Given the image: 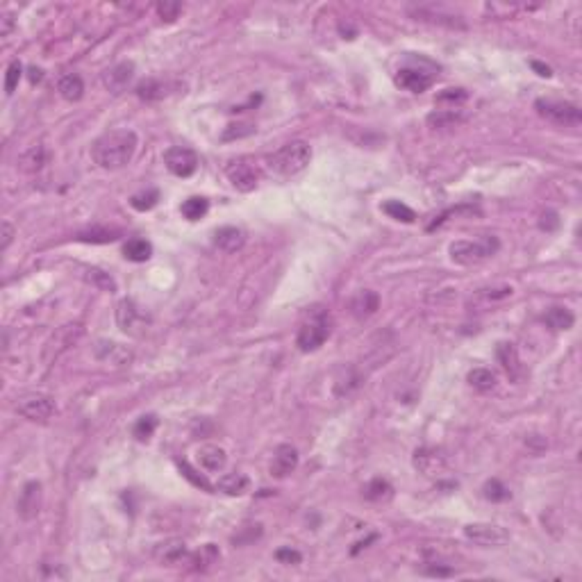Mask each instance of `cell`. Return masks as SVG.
<instances>
[{
    "mask_svg": "<svg viewBox=\"0 0 582 582\" xmlns=\"http://www.w3.org/2000/svg\"><path fill=\"white\" fill-rule=\"evenodd\" d=\"M43 164H45V148L43 146H32V148H27L16 159V169L23 173H36L43 169Z\"/></svg>",
    "mask_w": 582,
    "mask_h": 582,
    "instance_id": "obj_25",
    "label": "cell"
},
{
    "mask_svg": "<svg viewBox=\"0 0 582 582\" xmlns=\"http://www.w3.org/2000/svg\"><path fill=\"white\" fill-rule=\"evenodd\" d=\"M157 203H159V191L155 187L136 191V194L130 198V205H132V209H136V212H150Z\"/></svg>",
    "mask_w": 582,
    "mask_h": 582,
    "instance_id": "obj_35",
    "label": "cell"
},
{
    "mask_svg": "<svg viewBox=\"0 0 582 582\" xmlns=\"http://www.w3.org/2000/svg\"><path fill=\"white\" fill-rule=\"evenodd\" d=\"M469 98V94L464 89H443L439 96H436V103H450L453 107L464 103Z\"/></svg>",
    "mask_w": 582,
    "mask_h": 582,
    "instance_id": "obj_43",
    "label": "cell"
},
{
    "mask_svg": "<svg viewBox=\"0 0 582 582\" xmlns=\"http://www.w3.org/2000/svg\"><path fill=\"white\" fill-rule=\"evenodd\" d=\"M350 307H353V314L355 316H371V314L378 312L380 296L376 294V291L364 289V291H360V294L353 298V305Z\"/></svg>",
    "mask_w": 582,
    "mask_h": 582,
    "instance_id": "obj_28",
    "label": "cell"
},
{
    "mask_svg": "<svg viewBox=\"0 0 582 582\" xmlns=\"http://www.w3.org/2000/svg\"><path fill=\"white\" fill-rule=\"evenodd\" d=\"M121 232L118 230H109V227H89V230L78 234V241L85 243H112L116 241Z\"/></svg>",
    "mask_w": 582,
    "mask_h": 582,
    "instance_id": "obj_33",
    "label": "cell"
},
{
    "mask_svg": "<svg viewBox=\"0 0 582 582\" xmlns=\"http://www.w3.org/2000/svg\"><path fill=\"white\" fill-rule=\"evenodd\" d=\"M157 416L155 414H146V416H141L139 421H136V425H134V436L139 441H148L150 436H152V432H155V427H157Z\"/></svg>",
    "mask_w": 582,
    "mask_h": 582,
    "instance_id": "obj_39",
    "label": "cell"
},
{
    "mask_svg": "<svg viewBox=\"0 0 582 582\" xmlns=\"http://www.w3.org/2000/svg\"><path fill=\"white\" fill-rule=\"evenodd\" d=\"M534 109L537 114L546 121H551L555 125H564V127H573L582 123V109L576 103H569V100H558V98H537L534 100Z\"/></svg>",
    "mask_w": 582,
    "mask_h": 582,
    "instance_id": "obj_4",
    "label": "cell"
},
{
    "mask_svg": "<svg viewBox=\"0 0 582 582\" xmlns=\"http://www.w3.org/2000/svg\"><path fill=\"white\" fill-rule=\"evenodd\" d=\"M216 489L227 496H243L250 489V478L246 473H227V476L218 480Z\"/></svg>",
    "mask_w": 582,
    "mask_h": 582,
    "instance_id": "obj_24",
    "label": "cell"
},
{
    "mask_svg": "<svg viewBox=\"0 0 582 582\" xmlns=\"http://www.w3.org/2000/svg\"><path fill=\"white\" fill-rule=\"evenodd\" d=\"M96 357L105 364H112V367H125V364L132 362V353L116 341H98Z\"/></svg>",
    "mask_w": 582,
    "mask_h": 582,
    "instance_id": "obj_16",
    "label": "cell"
},
{
    "mask_svg": "<svg viewBox=\"0 0 582 582\" xmlns=\"http://www.w3.org/2000/svg\"><path fill=\"white\" fill-rule=\"evenodd\" d=\"M41 78H43V73H41V69H36V66H32L30 69V82L34 85V82H41Z\"/></svg>",
    "mask_w": 582,
    "mask_h": 582,
    "instance_id": "obj_51",
    "label": "cell"
},
{
    "mask_svg": "<svg viewBox=\"0 0 582 582\" xmlns=\"http://www.w3.org/2000/svg\"><path fill=\"white\" fill-rule=\"evenodd\" d=\"M482 491H485V498L491 500V503H505V500L512 498V494H509V489H507L500 480H496V478L487 480L485 487H482Z\"/></svg>",
    "mask_w": 582,
    "mask_h": 582,
    "instance_id": "obj_37",
    "label": "cell"
},
{
    "mask_svg": "<svg viewBox=\"0 0 582 582\" xmlns=\"http://www.w3.org/2000/svg\"><path fill=\"white\" fill-rule=\"evenodd\" d=\"M214 243L218 250L223 253H236L243 248L246 243V232L241 227H234V225H225V227H218L214 232Z\"/></svg>",
    "mask_w": 582,
    "mask_h": 582,
    "instance_id": "obj_17",
    "label": "cell"
},
{
    "mask_svg": "<svg viewBox=\"0 0 582 582\" xmlns=\"http://www.w3.org/2000/svg\"><path fill=\"white\" fill-rule=\"evenodd\" d=\"M498 250V239L496 236H480V239H460L450 243V260L460 267H476V264L489 260L491 255Z\"/></svg>",
    "mask_w": 582,
    "mask_h": 582,
    "instance_id": "obj_3",
    "label": "cell"
},
{
    "mask_svg": "<svg viewBox=\"0 0 582 582\" xmlns=\"http://www.w3.org/2000/svg\"><path fill=\"white\" fill-rule=\"evenodd\" d=\"M180 471H182V476H185L187 480H191V482H194L196 487L205 489V491H212V489H214V487L209 485V482H207V480H205L203 476H198V473H196L194 469H191L187 462H180Z\"/></svg>",
    "mask_w": 582,
    "mask_h": 582,
    "instance_id": "obj_44",
    "label": "cell"
},
{
    "mask_svg": "<svg viewBox=\"0 0 582 582\" xmlns=\"http://www.w3.org/2000/svg\"><path fill=\"white\" fill-rule=\"evenodd\" d=\"M544 321L548 323L553 330H571L573 323H576V314L571 312L569 307H551L548 312L544 314Z\"/></svg>",
    "mask_w": 582,
    "mask_h": 582,
    "instance_id": "obj_29",
    "label": "cell"
},
{
    "mask_svg": "<svg viewBox=\"0 0 582 582\" xmlns=\"http://www.w3.org/2000/svg\"><path fill=\"white\" fill-rule=\"evenodd\" d=\"M171 94V85L159 78H146L136 85V96L141 100H159Z\"/></svg>",
    "mask_w": 582,
    "mask_h": 582,
    "instance_id": "obj_23",
    "label": "cell"
},
{
    "mask_svg": "<svg viewBox=\"0 0 582 582\" xmlns=\"http://www.w3.org/2000/svg\"><path fill=\"white\" fill-rule=\"evenodd\" d=\"M539 227L541 230H546V232H555L560 227V216H558V212H544L541 214V218H539Z\"/></svg>",
    "mask_w": 582,
    "mask_h": 582,
    "instance_id": "obj_45",
    "label": "cell"
},
{
    "mask_svg": "<svg viewBox=\"0 0 582 582\" xmlns=\"http://www.w3.org/2000/svg\"><path fill=\"white\" fill-rule=\"evenodd\" d=\"M16 412L25 416L27 421H48V418L57 412V405H55L52 396L48 394H39V391H32V394H23L16 400Z\"/></svg>",
    "mask_w": 582,
    "mask_h": 582,
    "instance_id": "obj_6",
    "label": "cell"
},
{
    "mask_svg": "<svg viewBox=\"0 0 582 582\" xmlns=\"http://www.w3.org/2000/svg\"><path fill=\"white\" fill-rule=\"evenodd\" d=\"M155 9H157V14H159L162 21L173 23L180 16L182 5L180 3H171V0H164V3H157V7H155Z\"/></svg>",
    "mask_w": 582,
    "mask_h": 582,
    "instance_id": "obj_42",
    "label": "cell"
},
{
    "mask_svg": "<svg viewBox=\"0 0 582 582\" xmlns=\"http://www.w3.org/2000/svg\"><path fill=\"white\" fill-rule=\"evenodd\" d=\"M225 176L227 180H230V185L236 189V191H241V194H250V191L257 189L260 185V171L257 166L250 162V159H234L227 164V169H225Z\"/></svg>",
    "mask_w": 582,
    "mask_h": 582,
    "instance_id": "obj_8",
    "label": "cell"
},
{
    "mask_svg": "<svg viewBox=\"0 0 582 582\" xmlns=\"http://www.w3.org/2000/svg\"><path fill=\"white\" fill-rule=\"evenodd\" d=\"M298 467V450L291 443H280L271 460V476L276 478H287L296 471Z\"/></svg>",
    "mask_w": 582,
    "mask_h": 582,
    "instance_id": "obj_14",
    "label": "cell"
},
{
    "mask_svg": "<svg viewBox=\"0 0 582 582\" xmlns=\"http://www.w3.org/2000/svg\"><path fill=\"white\" fill-rule=\"evenodd\" d=\"M139 136L134 130H112L94 143V162L105 171H118L132 162Z\"/></svg>",
    "mask_w": 582,
    "mask_h": 582,
    "instance_id": "obj_1",
    "label": "cell"
},
{
    "mask_svg": "<svg viewBox=\"0 0 582 582\" xmlns=\"http://www.w3.org/2000/svg\"><path fill=\"white\" fill-rule=\"evenodd\" d=\"M425 576H432V578H450L455 576V571L450 567H439V564H427L423 569Z\"/></svg>",
    "mask_w": 582,
    "mask_h": 582,
    "instance_id": "obj_48",
    "label": "cell"
},
{
    "mask_svg": "<svg viewBox=\"0 0 582 582\" xmlns=\"http://www.w3.org/2000/svg\"><path fill=\"white\" fill-rule=\"evenodd\" d=\"M412 462H414V469L418 473H423L425 478H439L448 469V457H446L441 448H432V446L416 448Z\"/></svg>",
    "mask_w": 582,
    "mask_h": 582,
    "instance_id": "obj_9",
    "label": "cell"
},
{
    "mask_svg": "<svg viewBox=\"0 0 582 582\" xmlns=\"http://www.w3.org/2000/svg\"><path fill=\"white\" fill-rule=\"evenodd\" d=\"M23 78V66H21V62H12L7 66V76H5V94L7 96H12L16 87H18V80Z\"/></svg>",
    "mask_w": 582,
    "mask_h": 582,
    "instance_id": "obj_40",
    "label": "cell"
},
{
    "mask_svg": "<svg viewBox=\"0 0 582 582\" xmlns=\"http://www.w3.org/2000/svg\"><path fill=\"white\" fill-rule=\"evenodd\" d=\"M382 212H385L389 218H394V221H400V223H414L416 221L414 209L407 207L405 203H400V200H387V203L382 205Z\"/></svg>",
    "mask_w": 582,
    "mask_h": 582,
    "instance_id": "obj_32",
    "label": "cell"
},
{
    "mask_svg": "<svg viewBox=\"0 0 582 582\" xmlns=\"http://www.w3.org/2000/svg\"><path fill=\"white\" fill-rule=\"evenodd\" d=\"M218 560H221V553H218L216 546L205 544V546H200L196 553H189L185 562L189 564L191 571H207L209 567H214Z\"/></svg>",
    "mask_w": 582,
    "mask_h": 582,
    "instance_id": "obj_20",
    "label": "cell"
},
{
    "mask_svg": "<svg viewBox=\"0 0 582 582\" xmlns=\"http://www.w3.org/2000/svg\"><path fill=\"white\" fill-rule=\"evenodd\" d=\"M412 14L421 21H432V23H441V25H450V27H462V21H457L460 16L455 14H446L443 7H434V5H421L414 7Z\"/></svg>",
    "mask_w": 582,
    "mask_h": 582,
    "instance_id": "obj_22",
    "label": "cell"
},
{
    "mask_svg": "<svg viewBox=\"0 0 582 582\" xmlns=\"http://www.w3.org/2000/svg\"><path fill=\"white\" fill-rule=\"evenodd\" d=\"M496 357L500 362V367L505 369V373L512 380H518L521 378V360H518V353L514 348V343H498V348H496Z\"/></svg>",
    "mask_w": 582,
    "mask_h": 582,
    "instance_id": "obj_21",
    "label": "cell"
},
{
    "mask_svg": "<svg viewBox=\"0 0 582 582\" xmlns=\"http://www.w3.org/2000/svg\"><path fill=\"white\" fill-rule=\"evenodd\" d=\"M255 132V127L250 123H232V125H227L223 134H221V139L223 141H232V139H241V136H248Z\"/></svg>",
    "mask_w": 582,
    "mask_h": 582,
    "instance_id": "obj_41",
    "label": "cell"
},
{
    "mask_svg": "<svg viewBox=\"0 0 582 582\" xmlns=\"http://www.w3.org/2000/svg\"><path fill=\"white\" fill-rule=\"evenodd\" d=\"M464 121V114H460L457 109H436V112L427 114V125L434 130H443V127H455L457 123Z\"/></svg>",
    "mask_w": 582,
    "mask_h": 582,
    "instance_id": "obj_30",
    "label": "cell"
},
{
    "mask_svg": "<svg viewBox=\"0 0 582 582\" xmlns=\"http://www.w3.org/2000/svg\"><path fill=\"white\" fill-rule=\"evenodd\" d=\"M180 212H182V216L187 218V221H200V218L209 212V203H207V198H203V196H191L180 205Z\"/></svg>",
    "mask_w": 582,
    "mask_h": 582,
    "instance_id": "obj_31",
    "label": "cell"
},
{
    "mask_svg": "<svg viewBox=\"0 0 582 582\" xmlns=\"http://www.w3.org/2000/svg\"><path fill=\"white\" fill-rule=\"evenodd\" d=\"M123 257L127 262H134V264L148 262L152 257V246H150V241L139 239V236H134V239H127V243L123 246Z\"/></svg>",
    "mask_w": 582,
    "mask_h": 582,
    "instance_id": "obj_27",
    "label": "cell"
},
{
    "mask_svg": "<svg viewBox=\"0 0 582 582\" xmlns=\"http://www.w3.org/2000/svg\"><path fill=\"white\" fill-rule=\"evenodd\" d=\"M330 336V321L325 314H314L309 321H305L298 327L296 334V346L303 353H314L325 343V339Z\"/></svg>",
    "mask_w": 582,
    "mask_h": 582,
    "instance_id": "obj_5",
    "label": "cell"
},
{
    "mask_svg": "<svg viewBox=\"0 0 582 582\" xmlns=\"http://www.w3.org/2000/svg\"><path fill=\"white\" fill-rule=\"evenodd\" d=\"M87 280L94 287H98L100 291H109V294L116 291V280L109 276L107 271H103V269H89L87 271Z\"/></svg>",
    "mask_w": 582,
    "mask_h": 582,
    "instance_id": "obj_38",
    "label": "cell"
},
{
    "mask_svg": "<svg viewBox=\"0 0 582 582\" xmlns=\"http://www.w3.org/2000/svg\"><path fill=\"white\" fill-rule=\"evenodd\" d=\"M116 323L125 334H139L141 327L146 325V316L141 314V309L136 307L132 298H123L116 305Z\"/></svg>",
    "mask_w": 582,
    "mask_h": 582,
    "instance_id": "obj_13",
    "label": "cell"
},
{
    "mask_svg": "<svg viewBox=\"0 0 582 582\" xmlns=\"http://www.w3.org/2000/svg\"><path fill=\"white\" fill-rule=\"evenodd\" d=\"M276 560L282 562V564H300L303 555H300L298 551H294V548H278L276 551Z\"/></svg>",
    "mask_w": 582,
    "mask_h": 582,
    "instance_id": "obj_46",
    "label": "cell"
},
{
    "mask_svg": "<svg viewBox=\"0 0 582 582\" xmlns=\"http://www.w3.org/2000/svg\"><path fill=\"white\" fill-rule=\"evenodd\" d=\"M134 78V64L132 62H118L116 66H112L109 71H105L103 76V85L112 91V94H123L127 89V85Z\"/></svg>",
    "mask_w": 582,
    "mask_h": 582,
    "instance_id": "obj_15",
    "label": "cell"
},
{
    "mask_svg": "<svg viewBox=\"0 0 582 582\" xmlns=\"http://www.w3.org/2000/svg\"><path fill=\"white\" fill-rule=\"evenodd\" d=\"M309 159H312V148H309V143L303 139H296V141L285 143L282 148H278L271 155L269 169L280 178H291V176H298L300 171H305Z\"/></svg>",
    "mask_w": 582,
    "mask_h": 582,
    "instance_id": "obj_2",
    "label": "cell"
},
{
    "mask_svg": "<svg viewBox=\"0 0 582 582\" xmlns=\"http://www.w3.org/2000/svg\"><path fill=\"white\" fill-rule=\"evenodd\" d=\"M394 82H396V87L409 91V94H423V91L432 87L434 76L423 71L421 66H403L396 71Z\"/></svg>",
    "mask_w": 582,
    "mask_h": 582,
    "instance_id": "obj_11",
    "label": "cell"
},
{
    "mask_svg": "<svg viewBox=\"0 0 582 582\" xmlns=\"http://www.w3.org/2000/svg\"><path fill=\"white\" fill-rule=\"evenodd\" d=\"M530 66L537 71V76H541V78H551V76H553L551 66H546V64H541V62H532Z\"/></svg>",
    "mask_w": 582,
    "mask_h": 582,
    "instance_id": "obj_49",
    "label": "cell"
},
{
    "mask_svg": "<svg viewBox=\"0 0 582 582\" xmlns=\"http://www.w3.org/2000/svg\"><path fill=\"white\" fill-rule=\"evenodd\" d=\"M464 537L482 548H498L509 541V532L496 523H469L464 525Z\"/></svg>",
    "mask_w": 582,
    "mask_h": 582,
    "instance_id": "obj_7",
    "label": "cell"
},
{
    "mask_svg": "<svg viewBox=\"0 0 582 582\" xmlns=\"http://www.w3.org/2000/svg\"><path fill=\"white\" fill-rule=\"evenodd\" d=\"M187 546L182 539H169L159 544L157 548H155V558H157L162 564H166V567H173V564H182L187 560Z\"/></svg>",
    "mask_w": 582,
    "mask_h": 582,
    "instance_id": "obj_18",
    "label": "cell"
},
{
    "mask_svg": "<svg viewBox=\"0 0 582 582\" xmlns=\"http://www.w3.org/2000/svg\"><path fill=\"white\" fill-rule=\"evenodd\" d=\"M57 91L64 100H69V103H78V100L85 96V82L78 76V73H69V76H64L57 85Z\"/></svg>",
    "mask_w": 582,
    "mask_h": 582,
    "instance_id": "obj_26",
    "label": "cell"
},
{
    "mask_svg": "<svg viewBox=\"0 0 582 582\" xmlns=\"http://www.w3.org/2000/svg\"><path fill=\"white\" fill-rule=\"evenodd\" d=\"M198 462L200 467L209 473H218L225 469L227 464V453L221 448V446H214V443H207L203 448L198 450Z\"/></svg>",
    "mask_w": 582,
    "mask_h": 582,
    "instance_id": "obj_19",
    "label": "cell"
},
{
    "mask_svg": "<svg viewBox=\"0 0 582 582\" xmlns=\"http://www.w3.org/2000/svg\"><path fill=\"white\" fill-rule=\"evenodd\" d=\"M467 380H469V385L478 391L496 389V376H494V371H489V369H473V371H469Z\"/></svg>",
    "mask_w": 582,
    "mask_h": 582,
    "instance_id": "obj_36",
    "label": "cell"
},
{
    "mask_svg": "<svg viewBox=\"0 0 582 582\" xmlns=\"http://www.w3.org/2000/svg\"><path fill=\"white\" fill-rule=\"evenodd\" d=\"M14 225L9 223V221H3V225H0V236H3V239H0V250H7L9 246H12V241H14Z\"/></svg>",
    "mask_w": 582,
    "mask_h": 582,
    "instance_id": "obj_47",
    "label": "cell"
},
{
    "mask_svg": "<svg viewBox=\"0 0 582 582\" xmlns=\"http://www.w3.org/2000/svg\"><path fill=\"white\" fill-rule=\"evenodd\" d=\"M43 505V491H41V482H27L21 489V496L16 500V512L25 521H32V518L39 516Z\"/></svg>",
    "mask_w": 582,
    "mask_h": 582,
    "instance_id": "obj_12",
    "label": "cell"
},
{
    "mask_svg": "<svg viewBox=\"0 0 582 582\" xmlns=\"http://www.w3.org/2000/svg\"><path fill=\"white\" fill-rule=\"evenodd\" d=\"M12 25H14L12 16H7V14H5V16H3V32H0V34H3V36H9V30H12Z\"/></svg>",
    "mask_w": 582,
    "mask_h": 582,
    "instance_id": "obj_50",
    "label": "cell"
},
{
    "mask_svg": "<svg viewBox=\"0 0 582 582\" xmlns=\"http://www.w3.org/2000/svg\"><path fill=\"white\" fill-rule=\"evenodd\" d=\"M364 496H367V500H373V503H385V500L394 496V487H391L387 480L376 478L369 482L367 489H364Z\"/></svg>",
    "mask_w": 582,
    "mask_h": 582,
    "instance_id": "obj_34",
    "label": "cell"
},
{
    "mask_svg": "<svg viewBox=\"0 0 582 582\" xmlns=\"http://www.w3.org/2000/svg\"><path fill=\"white\" fill-rule=\"evenodd\" d=\"M164 164L173 176L191 178L198 169V155L191 148H185V146H176V148H169L164 152Z\"/></svg>",
    "mask_w": 582,
    "mask_h": 582,
    "instance_id": "obj_10",
    "label": "cell"
}]
</instances>
